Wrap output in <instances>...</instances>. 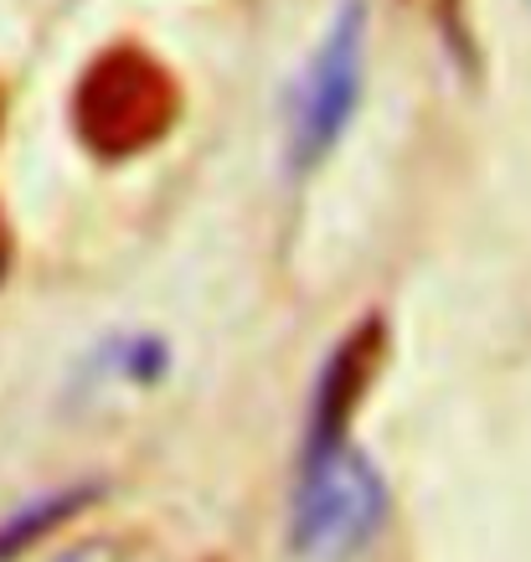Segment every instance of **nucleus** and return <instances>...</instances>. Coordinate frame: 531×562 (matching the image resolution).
Wrapping results in <instances>:
<instances>
[{
    "instance_id": "f257e3e1",
    "label": "nucleus",
    "mask_w": 531,
    "mask_h": 562,
    "mask_svg": "<svg viewBox=\"0 0 531 562\" xmlns=\"http://www.w3.org/2000/svg\"><path fill=\"white\" fill-rule=\"evenodd\" d=\"M387 521V480L357 443L300 460L290 547L305 562H357Z\"/></svg>"
},
{
    "instance_id": "f03ea898",
    "label": "nucleus",
    "mask_w": 531,
    "mask_h": 562,
    "mask_svg": "<svg viewBox=\"0 0 531 562\" xmlns=\"http://www.w3.org/2000/svg\"><path fill=\"white\" fill-rule=\"evenodd\" d=\"M78 135L88 150L124 160L176 124V83L145 52H109L78 83Z\"/></svg>"
},
{
    "instance_id": "7ed1b4c3",
    "label": "nucleus",
    "mask_w": 531,
    "mask_h": 562,
    "mask_svg": "<svg viewBox=\"0 0 531 562\" xmlns=\"http://www.w3.org/2000/svg\"><path fill=\"white\" fill-rule=\"evenodd\" d=\"M361 57H366V11H361V0H346L341 16L330 21L320 52H315V63L294 88L290 103L294 171H315L336 150V139L346 135V124H351L361 99Z\"/></svg>"
},
{
    "instance_id": "20e7f679",
    "label": "nucleus",
    "mask_w": 531,
    "mask_h": 562,
    "mask_svg": "<svg viewBox=\"0 0 531 562\" xmlns=\"http://www.w3.org/2000/svg\"><path fill=\"white\" fill-rule=\"evenodd\" d=\"M377 367H382V321H361L330 351L326 367H320V382H315V397H309V424H305V443H300V460L330 454V449L351 443V413L361 408V397L372 387Z\"/></svg>"
},
{
    "instance_id": "39448f33",
    "label": "nucleus",
    "mask_w": 531,
    "mask_h": 562,
    "mask_svg": "<svg viewBox=\"0 0 531 562\" xmlns=\"http://www.w3.org/2000/svg\"><path fill=\"white\" fill-rule=\"evenodd\" d=\"M93 495H99V485H68V491H52V495L26 501L16 516H5V521H0V562H16V558H26L36 542L57 537V531L68 527Z\"/></svg>"
},
{
    "instance_id": "423d86ee",
    "label": "nucleus",
    "mask_w": 531,
    "mask_h": 562,
    "mask_svg": "<svg viewBox=\"0 0 531 562\" xmlns=\"http://www.w3.org/2000/svg\"><path fill=\"white\" fill-rule=\"evenodd\" d=\"M5 263H11V238H5V227H0V279H5Z\"/></svg>"
},
{
    "instance_id": "0eeeda50",
    "label": "nucleus",
    "mask_w": 531,
    "mask_h": 562,
    "mask_svg": "<svg viewBox=\"0 0 531 562\" xmlns=\"http://www.w3.org/2000/svg\"><path fill=\"white\" fill-rule=\"evenodd\" d=\"M57 562H93V552H68V558H57Z\"/></svg>"
}]
</instances>
